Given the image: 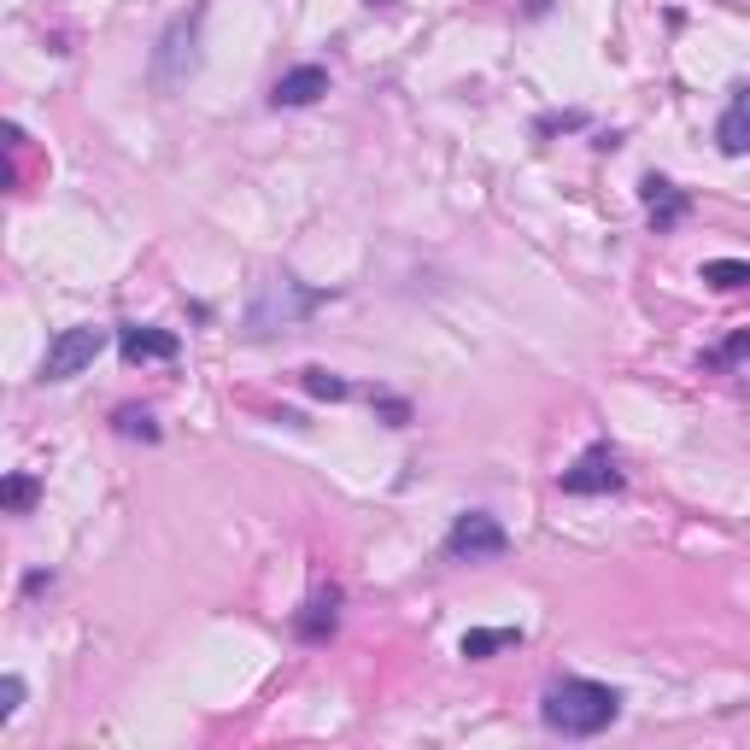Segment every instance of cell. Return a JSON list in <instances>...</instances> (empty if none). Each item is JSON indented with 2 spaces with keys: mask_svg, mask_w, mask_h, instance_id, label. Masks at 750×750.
<instances>
[{
  "mask_svg": "<svg viewBox=\"0 0 750 750\" xmlns=\"http://www.w3.org/2000/svg\"><path fill=\"white\" fill-rule=\"evenodd\" d=\"M539 721L563 739H598L604 727L622 721V692L604 686V680H581V674H563L545 686L539 698Z\"/></svg>",
  "mask_w": 750,
  "mask_h": 750,
  "instance_id": "6da1fadb",
  "label": "cell"
},
{
  "mask_svg": "<svg viewBox=\"0 0 750 750\" xmlns=\"http://www.w3.org/2000/svg\"><path fill=\"white\" fill-rule=\"evenodd\" d=\"M329 305V293L323 288H305V282H293V276H264L259 293L246 300V316H241V329L246 340H270V334H288V329H300L311 311H323Z\"/></svg>",
  "mask_w": 750,
  "mask_h": 750,
  "instance_id": "7a4b0ae2",
  "label": "cell"
},
{
  "mask_svg": "<svg viewBox=\"0 0 750 750\" xmlns=\"http://www.w3.org/2000/svg\"><path fill=\"white\" fill-rule=\"evenodd\" d=\"M199 25H206V7L176 12L171 25H165V36H158V48H153V82L165 88V95L199 71Z\"/></svg>",
  "mask_w": 750,
  "mask_h": 750,
  "instance_id": "3957f363",
  "label": "cell"
},
{
  "mask_svg": "<svg viewBox=\"0 0 750 750\" xmlns=\"http://www.w3.org/2000/svg\"><path fill=\"white\" fill-rule=\"evenodd\" d=\"M505 552H510V534H505V522L487 516V510H464L458 522H451V534H446V557L451 563H493Z\"/></svg>",
  "mask_w": 750,
  "mask_h": 750,
  "instance_id": "277c9868",
  "label": "cell"
},
{
  "mask_svg": "<svg viewBox=\"0 0 750 750\" xmlns=\"http://www.w3.org/2000/svg\"><path fill=\"white\" fill-rule=\"evenodd\" d=\"M100 352H106V329H95V323L59 329L48 340V358H41V381H77Z\"/></svg>",
  "mask_w": 750,
  "mask_h": 750,
  "instance_id": "5b68a950",
  "label": "cell"
},
{
  "mask_svg": "<svg viewBox=\"0 0 750 750\" xmlns=\"http://www.w3.org/2000/svg\"><path fill=\"white\" fill-rule=\"evenodd\" d=\"M616 487H622V464H616L610 446L581 451V458L563 469V493H575V498H598V493H616Z\"/></svg>",
  "mask_w": 750,
  "mask_h": 750,
  "instance_id": "8992f818",
  "label": "cell"
},
{
  "mask_svg": "<svg viewBox=\"0 0 750 750\" xmlns=\"http://www.w3.org/2000/svg\"><path fill=\"white\" fill-rule=\"evenodd\" d=\"M640 194H645V212H651V230L656 235H674L680 223H686V212H692V199L680 194L669 176H656V171L640 182Z\"/></svg>",
  "mask_w": 750,
  "mask_h": 750,
  "instance_id": "52a82bcc",
  "label": "cell"
},
{
  "mask_svg": "<svg viewBox=\"0 0 750 750\" xmlns=\"http://www.w3.org/2000/svg\"><path fill=\"white\" fill-rule=\"evenodd\" d=\"M118 352H124V363H171L182 352V340L171 329H153V323H124Z\"/></svg>",
  "mask_w": 750,
  "mask_h": 750,
  "instance_id": "ba28073f",
  "label": "cell"
},
{
  "mask_svg": "<svg viewBox=\"0 0 750 750\" xmlns=\"http://www.w3.org/2000/svg\"><path fill=\"white\" fill-rule=\"evenodd\" d=\"M329 95V71H323V65H293V71H282L276 77V88H270V106H311V100H323Z\"/></svg>",
  "mask_w": 750,
  "mask_h": 750,
  "instance_id": "9c48e42d",
  "label": "cell"
},
{
  "mask_svg": "<svg viewBox=\"0 0 750 750\" xmlns=\"http://www.w3.org/2000/svg\"><path fill=\"white\" fill-rule=\"evenodd\" d=\"M334 627H340V586H323V593L300 610L293 633H300L305 645H323V640H334Z\"/></svg>",
  "mask_w": 750,
  "mask_h": 750,
  "instance_id": "30bf717a",
  "label": "cell"
},
{
  "mask_svg": "<svg viewBox=\"0 0 750 750\" xmlns=\"http://www.w3.org/2000/svg\"><path fill=\"white\" fill-rule=\"evenodd\" d=\"M715 147L727 158H744L750 153V88H739L733 106L721 111V124H715Z\"/></svg>",
  "mask_w": 750,
  "mask_h": 750,
  "instance_id": "8fae6325",
  "label": "cell"
},
{
  "mask_svg": "<svg viewBox=\"0 0 750 750\" xmlns=\"http://www.w3.org/2000/svg\"><path fill=\"white\" fill-rule=\"evenodd\" d=\"M510 645H522L516 627H469L464 640H458V656H469V663H487L493 651H510Z\"/></svg>",
  "mask_w": 750,
  "mask_h": 750,
  "instance_id": "7c38bea8",
  "label": "cell"
},
{
  "mask_svg": "<svg viewBox=\"0 0 750 750\" xmlns=\"http://www.w3.org/2000/svg\"><path fill=\"white\" fill-rule=\"evenodd\" d=\"M300 388H305L311 399H329V405H340V399L352 393V381H347V376H334V370H316V363H311V370H300Z\"/></svg>",
  "mask_w": 750,
  "mask_h": 750,
  "instance_id": "4fadbf2b",
  "label": "cell"
},
{
  "mask_svg": "<svg viewBox=\"0 0 750 750\" xmlns=\"http://www.w3.org/2000/svg\"><path fill=\"white\" fill-rule=\"evenodd\" d=\"M703 282L721 288V293H739V288H750V264L744 259H710L703 264Z\"/></svg>",
  "mask_w": 750,
  "mask_h": 750,
  "instance_id": "5bb4252c",
  "label": "cell"
},
{
  "mask_svg": "<svg viewBox=\"0 0 750 750\" xmlns=\"http://www.w3.org/2000/svg\"><path fill=\"white\" fill-rule=\"evenodd\" d=\"M36 498H41V481H36V475H7V487H0V505H7L12 516H30Z\"/></svg>",
  "mask_w": 750,
  "mask_h": 750,
  "instance_id": "9a60e30c",
  "label": "cell"
},
{
  "mask_svg": "<svg viewBox=\"0 0 750 750\" xmlns=\"http://www.w3.org/2000/svg\"><path fill=\"white\" fill-rule=\"evenodd\" d=\"M111 428H118L124 440H158V422L147 417V411H135V405H118V411H111Z\"/></svg>",
  "mask_w": 750,
  "mask_h": 750,
  "instance_id": "2e32d148",
  "label": "cell"
},
{
  "mask_svg": "<svg viewBox=\"0 0 750 750\" xmlns=\"http://www.w3.org/2000/svg\"><path fill=\"white\" fill-rule=\"evenodd\" d=\"M376 417L388 422V428H405V422H411V405L393 399V393H376Z\"/></svg>",
  "mask_w": 750,
  "mask_h": 750,
  "instance_id": "e0dca14e",
  "label": "cell"
},
{
  "mask_svg": "<svg viewBox=\"0 0 750 750\" xmlns=\"http://www.w3.org/2000/svg\"><path fill=\"white\" fill-rule=\"evenodd\" d=\"M744 358H750V329L727 334V347H721V352H710V363H744Z\"/></svg>",
  "mask_w": 750,
  "mask_h": 750,
  "instance_id": "ac0fdd59",
  "label": "cell"
},
{
  "mask_svg": "<svg viewBox=\"0 0 750 750\" xmlns=\"http://www.w3.org/2000/svg\"><path fill=\"white\" fill-rule=\"evenodd\" d=\"M18 703H25V680L7 674V680H0V721H12V715H18Z\"/></svg>",
  "mask_w": 750,
  "mask_h": 750,
  "instance_id": "d6986e66",
  "label": "cell"
},
{
  "mask_svg": "<svg viewBox=\"0 0 750 750\" xmlns=\"http://www.w3.org/2000/svg\"><path fill=\"white\" fill-rule=\"evenodd\" d=\"M586 118L581 111H563V118H539V135H552V129H581Z\"/></svg>",
  "mask_w": 750,
  "mask_h": 750,
  "instance_id": "ffe728a7",
  "label": "cell"
},
{
  "mask_svg": "<svg viewBox=\"0 0 750 750\" xmlns=\"http://www.w3.org/2000/svg\"><path fill=\"white\" fill-rule=\"evenodd\" d=\"M48 586H53V575H41V569H36V575H25V593H30V598H36V593H48Z\"/></svg>",
  "mask_w": 750,
  "mask_h": 750,
  "instance_id": "44dd1931",
  "label": "cell"
},
{
  "mask_svg": "<svg viewBox=\"0 0 750 750\" xmlns=\"http://www.w3.org/2000/svg\"><path fill=\"white\" fill-rule=\"evenodd\" d=\"M370 7H381V12H393V7H399V0H370Z\"/></svg>",
  "mask_w": 750,
  "mask_h": 750,
  "instance_id": "7402d4cb",
  "label": "cell"
}]
</instances>
